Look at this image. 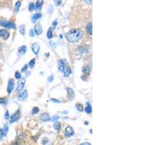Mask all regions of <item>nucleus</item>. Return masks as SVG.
I'll return each mask as SVG.
<instances>
[{
	"instance_id": "1",
	"label": "nucleus",
	"mask_w": 165,
	"mask_h": 145,
	"mask_svg": "<svg viewBox=\"0 0 165 145\" xmlns=\"http://www.w3.org/2000/svg\"><path fill=\"white\" fill-rule=\"evenodd\" d=\"M83 32L80 29H71L66 35L67 40L71 43H76L82 38Z\"/></svg>"
},
{
	"instance_id": "2",
	"label": "nucleus",
	"mask_w": 165,
	"mask_h": 145,
	"mask_svg": "<svg viewBox=\"0 0 165 145\" xmlns=\"http://www.w3.org/2000/svg\"><path fill=\"white\" fill-rule=\"evenodd\" d=\"M58 68H59V70H60L65 76H68L71 74V68L68 66L66 61L62 60V59L59 60V62H58Z\"/></svg>"
},
{
	"instance_id": "3",
	"label": "nucleus",
	"mask_w": 165,
	"mask_h": 145,
	"mask_svg": "<svg viewBox=\"0 0 165 145\" xmlns=\"http://www.w3.org/2000/svg\"><path fill=\"white\" fill-rule=\"evenodd\" d=\"M0 25L4 27L9 28V29H15V24L14 23L10 22V21H5V20H1L0 21Z\"/></svg>"
},
{
	"instance_id": "4",
	"label": "nucleus",
	"mask_w": 165,
	"mask_h": 145,
	"mask_svg": "<svg viewBox=\"0 0 165 145\" xmlns=\"http://www.w3.org/2000/svg\"><path fill=\"white\" fill-rule=\"evenodd\" d=\"M28 96V93H27V90H24L22 92L18 95V100H20V101H23V100H25L27 99Z\"/></svg>"
},
{
	"instance_id": "5",
	"label": "nucleus",
	"mask_w": 165,
	"mask_h": 145,
	"mask_svg": "<svg viewBox=\"0 0 165 145\" xmlns=\"http://www.w3.org/2000/svg\"><path fill=\"white\" fill-rule=\"evenodd\" d=\"M25 85V79L24 78H22V79H20V81L18 82V88H17V92H21L23 89L24 86Z\"/></svg>"
},
{
	"instance_id": "6",
	"label": "nucleus",
	"mask_w": 165,
	"mask_h": 145,
	"mask_svg": "<svg viewBox=\"0 0 165 145\" xmlns=\"http://www.w3.org/2000/svg\"><path fill=\"white\" fill-rule=\"evenodd\" d=\"M10 36V33L6 29H1L0 30V38H3L5 40H7Z\"/></svg>"
},
{
	"instance_id": "7",
	"label": "nucleus",
	"mask_w": 165,
	"mask_h": 145,
	"mask_svg": "<svg viewBox=\"0 0 165 145\" xmlns=\"http://www.w3.org/2000/svg\"><path fill=\"white\" fill-rule=\"evenodd\" d=\"M14 85H15V83H14L13 79H10L8 85V92L9 94H10L12 92L13 89H14Z\"/></svg>"
},
{
	"instance_id": "8",
	"label": "nucleus",
	"mask_w": 165,
	"mask_h": 145,
	"mask_svg": "<svg viewBox=\"0 0 165 145\" xmlns=\"http://www.w3.org/2000/svg\"><path fill=\"white\" fill-rule=\"evenodd\" d=\"M73 133H74V131H73V128H72L71 126H68V127L65 128V136H66L67 137L73 136Z\"/></svg>"
},
{
	"instance_id": "9",
	"label": "nucleus",
	"mask_w": 165,
	"mask_h": 145,
	"mask_svg": "<svg viewBox=\"0 0 165 145\" xmlns=\"http://www.w3.org/2000/svg\"><path fill=\"white\" fill-rule=\"evenodd\" d=\"M32 50L35 54H38L39 53V51H40V45L38 43H35L32 44Z\"/></svg>"
},
{
	"instance_id": "10",
	"label": "nucleus",
	"mask_w": 165,
	"mask_h": 145,
	"mask_svg": "<svg viewBox=\"0 0 165 145\" xmlns=\"http://www.w3.org/2000/svg\"><path fill=\"white\" fill-rule=\"evenodd\" d=\"M18 119H19V111H18L16 113H15L14 114H13L12 116H11V119L10 120V123H14V122L18 120Z\"/></svg>"
},
{
	"instance_id": "11",
	"label": "nucleus",
	"mask_w": 165,
	"mask_h": 145,
	"mask_svg": "<svg viewBox=\"0 0 165 145\" xmlns=\"http://www.w3.org/2000/svg\"><path fill=\"white\" fill-rule=\"evenodd\" d=\"M34 29H35V32H36V34L38 35H41L42 33V27H41V24H36L35 25V27H34Z\"/></svg>"
},
{
	"instance_id": "12",
	"label": "nucleus",
	"mask_w": 165,
	"mask_h": 145,
	"mask_svg": "<svg viewBox=\"0 0 165 145\" xmlns=\"http://www.w3.org/2000/svg\"><path fill=\"white\" fill-rule=\"evenodd\" d=\"M40 118H41V120L44 121V122H47V121L51 120L50 116H49V115L46 113H43L40 116Z\"/></svg>"
},
{
	"instance_id": "13",
	"label": "nucleus",
	"mask_w": 165,
	"mask_h": 145,
	"mask_svg": "<svg viewBox=\"0 0 165 145\" xmlns=\"http://www.w3.org/2000/svg\"><path fill=\"white\" fill-rule=\"evenodd\" d=\"M27 51V46L26 45H23V46H21L18 50V53L19 56H21V55H24L25 54Z\"/></svg>"
},
{
	"instance_id": "14",
	"label": "nucleus",
	"mask_w": 165,
	"mask_h": 145,
	"mask_svg": "<svg viewBox=\"0 0 165 145\" xmlns=\"http://www.w3.org/2000/svg\"><path fill=\"white\" fill-rule=\"evenodd\" d=\"M67 90H68V95H69L70 100H72V99H73V98H74V96H75V94H74V91L73 90V89H72V88L68 87L67 88Z\"/></svg>"
},
{
	"instance_id": "15",
	"label": "nucleus",
	"mask_w": 165,
	"mask_h": 145,
	"mask_svg": "<svg viewBox=\"0 0 165 145\" xmlns=\"http://www.w3.org/2000/svg\"><path fill=\"white\" fill-rule=\"evenodd\" d=\"M42 5H43V1H41V0H39V1H38V2H36V4H35V9L36 11H40L41 9V7H42Z\"/></svg>"
},
{
	"instance_id": "16",
	"label": "nucleus",
	"mask_w": 165,
	"mask_h": 145,
	"mask_svg": "<svg viewBox=\"0 0 165 145\" xmlns=\"http://www.w3.org/2000/svg\"><path fill=\"white\" fill-rule=\"evenodd\" d=\"M41 18V14L39 13H35L33 15H32V21L33 23H35V21H37L38 19H39V18Z\"/></svg>"
},
{
	"instance_id": "17",
	"label": "nucleus",
	"mask_w": 165,
	"mask_h": 145,
	"mask_svg": "<svg viewBox=\"0 0 165 145\" xmlns=\"http://www.w3.org/2000/svg\"><path fill=\"white\" fill-rule=\"evenodd\" d=\"M87 32L89 34V35H92V23H89V24L87 25Z\"/></svg>"
},
{
	"instance_id": "18",
	"label": "nucleus",
	"mask_w": 165,
	"mask_h": 145,
	"mask_svg": "<svg viewBox=\"0 0 165 145\" xmlns=\"http://www.w3.org/2000/svg\"><path fill=\"white\" fill-rule=\"evenodd\" d=\"M89 71H90V70H89L88 66H84L83 68H82V72H83L84 74L88 75L89 73Z\"/></svg>"
},
{
	"instance_id": "19",
	"label": "nucleus",
	"mask_w": 165,
	"mask_h": 145,
	"mask_svg": "<svg viewBox=\"0 0 165 145\" xmlns=\"http://www.w3.org/2000/svg\"><path fill=\"white\" fill-rule=\"evenodd\" d=\"M85 112L87 114H90L92 112V107L89 103H87V106L85 108Z\"/></svg>"
},
{
	"instance_id": "20",
	"label": "nucleus",
	"mask_w": 165,
	"mask_h": 145,
	"mask_svg": "<svg viewBox=\"0 0 165 145\" xmlns=\"http://www.w3.org/2000/svg\"><path fill=\"white\" fill-rule=\"evenodd\" d=\"M21 3L20 1H18V2L15 3V9H14V12L15 13H17L18 11V10H19V8L20 6H21Z\"/></svg>"
},
{
	"instance_id": "21",
	"label": "nucleus",
	"mask_w": 165,
	"mask_h": 145,
	"mask_svg": "<svg viewBox=\"0 0 165 145\" xmlns=\"http://www.w3.org/2000/svg\"><path fill=\"white\" fill-rule=\"evenodd\" d=\"M47 37H48V38H49V39L52 38V37H53V32H52V28H49L48 32H47Z\"/></svg>"
},
{
	"instance_id": "22",
	"label": "nucleus",
	"mask_w": 165,
	"mask_h": 145,
	"mask_svg": "<svg viewBox=\"0 0 165 145\" xmlns=\"http://www.w3.org/2000/svg\"><path fill=\"white\" fill-rule=\"evenodd\" d=\"M24 25H21V26H19V31H20V33L21 34V35H25V30H24Z\"/></svg>"
},
{
	"instance_id": "23",
	"label": "nucleus",
	"mask_w": 165,
	"mask_h": 145,
	"mask_svg": "<svg viewBox=\"0 0 165 145\" xmlns=\"http://www.w3.org/2000/svg\"><path fill=\"white\" fill-rule=\"evenodd\" d=\"M54 128H55V129L56 130H59V129H60V124H59V123H57V122H56V123L54 124Z\"/></svg>"
},
{
	"instance_id": "24",
	"label": "nucleus",
	"mask_w": 165,
	"mask_h": 145,
	"mask_svg": "<svg viewBox=\"0 0 165 145\" xmlns=\"http://www.w3.org/2000/svg\"><path fill=\"white\" fill-rule=\"evenodd\" d=\"M76 108L79 112H82V110H83V106L82 104H79V103L76 105Z\"/></svg>"
},
{
	"instance_id": "25",
	"label": "nucleus",
	"mask_w": 165,
	"mask_h": 145,
	"mask_svg": "<svg viewBox=\"0 0 165 145\" xmlns=\"http://www.w3.org/2000/svg\"><path fill=\"white\" fill-rule=\"evenodd\" d=\"M7 102H8V99L5 98H0V103L1 104H6Z\"/></svg>"
},
{
	"instance_id": "26",
	"label": "nucleus",
	"mask_w": 165,
	"mask_h": 145,
	"mask_svg": "<svg viewBox=\"0 0 165 145\" xmlns=\"http://www.w3.org/2000/svg\"><path fill=\"white\" fill-rule=\"evenodd\" d=\"M35 59H32V60L29 62V68H32L34 67V65H35Z\"/></svg>"
},
{
	"instance_id": "27",
	"label": "nucleus",
	"mask_w": 165,
	"mask_h": 145,
	"mask_svg": "<svg viewBox=\"0 0 165 145\" xmlns=\"http://www.w3.org/2000/svg\"><path fill=\"white\" fill-rule=\"evenodd\" d=\"M39 108L38 107H35L33 108V109H32V114H38V112H39Z\"/></svg>"
},
{
	"instance_id": "28",
	"label": "nucleus",
	"mask_w": 165,
	"mask_h": 145,
	"mask_svg": "<svg viewBox=\"0 0 165 145\" xmlns=\"http://www.w3.org/2000/svg\"><path fill=\"white\" fill-rule=\"evenodd\" d=\"M34 9H35V4L32 3V2H31V3L29 4V10L30 11H32Z\"/></svg>"
},
{
	"instance_id": "29",
	"label": "nucleus",
	"mask_w": 165,
	"mask_h": 145,
	"mask_svg": "<svg viewBox=\"0 0 165 145\" xmlns=\"http://www.w3.org/2000/svg\"><path fill=\"white\" fill-rule=\"evenodd\" d=\"M5 136V133H4L3 129H0V140Z\"/></svg>"
},
{
	"instance_id": "30",
	"label": "nucleus",
	"mask_w": 165,
	"mask_h": 145,
	"mask_svg": "<svg viewBox=\"0 0 165 145\" xmlns=\"http://www.w3.org/2000/svg\"><path fill=\"white\" fill-rule=\"evenodd\" d=\"M15 77L16 78V79H21V75L20 74V72H18V71H17V72H15Z\"/></svg>"
},
{
	"instance_id": "31",
	"label": "nucleus",
	"mask_w": 165,
	"mask_h": 145,
	"mask_svg": "<svg viewBox=\"0 0 165 145\" xmlns=\"http://www.w3.org/2000/svg\"><path fill=\"white\" fill-rule=\"evenodd\" d=\"M5 119H9L10 118V115H9V112H8V110H7L6 112H5Z\"/></svg>"
},
{
	"instance_id": "32",
	"label": "nucleus",
	"mask_w": 165,
	"mask_h": 145,
	"mask_svg": "<svg viewBox=\"0 0 165 145\" xmlns=\"http://www.w3.org/2000/svg\"><path fill=\"white\" fill-rule=\"evenodd\" d=\"M29 35H30L31 37L35 36V33H34L33 29H30V31H29Z\"/></svg>"
},
{
	"instance_id": "33",
	"label": "nucleus",
	"mask_w": 165,
	"mask_h": 145,
	"mask_svg": "<svg viewBox=\"0 0 165 145\" xmlns=\"http://www.w3.org/2000/svg\"><path fill=\"white\" fill-rule=\"evenodd\" d=\"M57 23H58L57 20H55V21H54L53 24H52V25H53V28L56 27V26H57Z\"/></svg>"
},
{
	"instance_id": "34",
	"label": "nucleus",
	"mask_w": 165,
	"mask_h": 145,
	"mask_svg": "<svg viewBox=\"0 0 165 145\" xmlns=\"http://www.w3.org/2000/svg\"><path fill=\"white\" fill-rule=\"evenodd\" d=\"M55 4H56V5H59L61 4V0H55Z\"/></svg>"
},
{
	"instance_id": "35",
	"label": "nucleus",
	"mask_w": 165,
	"mask_h": 145,
	"mask_svg": "<svg viewBox=\"0 0 165 145\" xmlns=\"http://www.w3.org/2000/svg\"><path fill=\"white\" fill-rule=\"evenodd\" d=\"M27 68H28L27 65H25L24 66V68H22V69H21V70H22L23 72H24V71L27 70Z\"/></svg>"
},
{
	"instance_id": "36",
	"label": "nucleus",
	"mask_w": 165,
	"mask_h": 145,
	"mask_svg": "<svg viewBox=\"0 0 165 145\" xmlns=\"http://www.w3.org/2000/svg\"><path fill=\"white\" fill-rule=\"evenodd\" d=\"M58 118H59V116H54L53 117H52L51 119H52V121H55V120H57V119Z\"/></svg>"
},
{
	"instance_id": "37",
	"label": "nucleus",
	"mask_w": 165,
	"mask_h": 145,
	"mask_svg": "<svg viewBox=\"0 0 165 145\" xmlns=\"http://www.w3.org/2000/svg\"><path fill=\"white\" fill-rule=\"evenodd\" d=\"M53 80H54V77L52 76H49V78L48 79V81H49V82H52Z\"/></svg>"
},
{
	"instance_id": "38",
	"label": "nucleus",
	"mask_w": 165,
	"mask_h": 145,
	"mask_svg": "<svg viewBox=\"0 0 165 145\" xmlns=\"http://www.w3.org/2000/svg\"><path fill=\"white\" fill-rule=\"evenodd\" d=\"M81 145H91V144L89 143H88V142H85V143H82Z\"/></svg>"
},
{
	"instance_id": "39",
	"label": "nucleus",
	"mask_w": 165,
	"mask_h": 145,
	"mask_svg": "<svg viewBox=\"0 0 165 145\" xmlns=\"http://www.w3.org/2000/svg\"><path fill=\"white\" fill-rule=\"evenodd\" d=\"M52 101H53V102H56V103H59V100H56V99H52Z\"/></svg>"
},
{
	"instance_id": "40",
	"label": "nucleus",
	"mask_w": 165,
	"mask_h": 145,
	"mask_svg": "<svg viewBox=\"0 0 165 145\" xmlns=\"http://www.w3.org/2000/svg\"><path fill=\"white\" fill-rule=\"evenodd\" d=\"M62 114H68V112H67V111H65V112H62Z\"/></svg>"
},
{
	"instance_id": "41",
	"label": "nucleus",
	"mask_w": 165,
	"mask_h": 145,
	"mask_svg": "<svg viewBox=\"0 0 165 145\" xmlns=\"http://www.w3.org/2000/svg\"><path fill=\"white\" fill-rule=\"evenodd\" d=\"M85 124L86 125H87L89 124V123H88V122H87V121H86V122H85Z\"/></svg>"
}]
</instances>
